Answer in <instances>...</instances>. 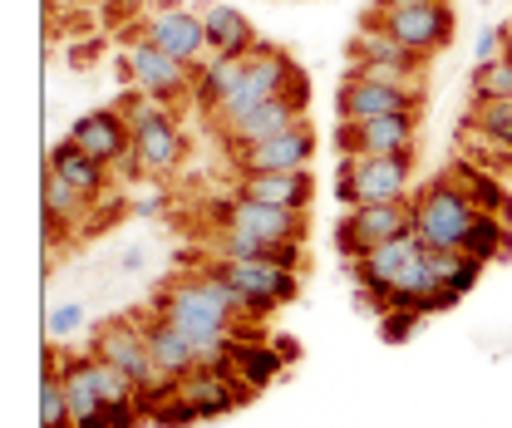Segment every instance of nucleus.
<instances>
[{
    "mask_svg": "<svg viewBox=\"0 0 512 428\" xmlns=\"http://www.w3.org/2000/svg\"><path fill=\"white\" fill-rule=\"evenodd\" d=\"M281 94H291V99H301V104H311V79H306V69L291 60L281 45H256L252 55L242 60V79H237V89L222 99V109L212 114L217 128L232 119H242L247 109L256 104H266V99H281Z\"/></svg>",
    "mask_w": 512,
    "mask_h": 428,
    "instance_id": "1",
    "label": "nucleus"
},
{
    "mask_svg": "<svg viewBox=\"0 0 512 428\" xmlns=\"http://www.w3.org/2000/svg\"><path fill=\"white\" fill-rule=\"evenodd\" d=\"M133 123V163H138V173H148V178H168L178 163H183V128H178V114L168 109V104H153L148 94H138V89H128L124 104H119Z\"/></svg>",
    "mask_w": 512,
    "mask_h": 428,
    "instance_id": "2",
    "label": "nucleus"
},
{
    "mask_svg": "<svg viewBox=\"0 0 512 428\" xmlns=\"http://www.w3.org/2000/svg\"><path fill=\"white\" fill-rule=\"evenodd\" d=\"M365 25H375L384 35H394L399 45H409L414 55L434 60L439 50L453 45V30H458V15L448 0H394L365 15Z\"/></svg>",
    "mask_w": 512,
    "mask_h": 428,
    "instance_id": "3",
    "label": "nucleus"
},
{
    "mask_svg": "<svg viewBox=\"0 0 512 428\" xmlns=\"http://www.w3.org/2000/svg\"><path fill=\"white\" fill-rule=\"evenodd\" d=\"M409 187H414V153H355V158H340L335 197L345 207L409 202Z\"/></svg>",
    "mask_w": 512,
    "mask_h": 428,
    "instance_id": "4",
    "label": "nucleus"
},
{
    "mask_svg": "<svg viewBox=\"0 0 512 428\" xmlns=\"http://www.w3.org/2000/svg\"><path fill=\"white\" fill-rule=\"evenodd\" d=\"M409 202H414V232L434 251H458L468 227H473V217H478V207L468 202V192H463V183L453 173L424 183Z\"/></svg>",
    "mask_w": 512,
    "mask_h": 428,
    "instance_id": "5",
    "label": "nucleus"
},
{
    "mask_svg": "<svg viewBox=\"0 0 512 428\" xmlns=\"http://www.w3.org/2000/svg\"><path fill=\"white\" fill-rule=\"evenodd\" d=\"M207 266L237 291V301L247 306L252 320L276 315L281 306H291L301 296V271L276 266V261H227V256H212Z\"/></svg>",
    "mask_w": 512,
    "mask_h": 428,
    "instance_id": "6",
    "label": "nucleus"
},
{
    "mask_svg": "<svg viewBox=\"0 0 512 428\" xmlns=\"http://www.w3.org/2000/svg\"><path fill=\"white\" fill-rule=\"evenodd\" d=\"M419 109H424V84H389L365 74L360 64H350L335 89L340 119H380V114H419Z\"/></svg>",
    "mask_w": 512,
    "mask_h": 428,
    "instance_id": "7",
    "label": "nucleus"
},
{
    "mask_svg": "<svg viewBox=\"0 0 512 428\" xmlns=\"http://www.w3.org/2000/svg\"><path fill=\"white\" fill-rule=\"evenodd\" d=\"M404 232H414V202H360V207H345V217L335 222V251L345 261H360L365 251Z\"/></svg>",
    "mask_w": 512,
    "mask_h": 428,
    "instance_id": "8",
    "label": "nucleus"
},
{
    "mask_svg": "<svg viewBox=\"0 0 512 428\" xmlns=\"http://www.w3.org/2000/svg\"><path fill=\"white\" fill-rule=\"evenodd\" d=\"M119 74H124L128 89L148 94L153 104H178V99H192V64L173 60L168 50H158L153 40H128L124 60H119Z\"/></svg>",
    "mask_w": 512,
    "mask_h": 428,
    "instance_id": "9",
    "label": "nucleus"
},
{
    "mask_svg": "<svg viewBox=\"0 0 512 428\" xmlns=\"http://www.w3.org/2000/svg\"><path fill=\"white\" fill-rule=\"evenodd\" d=\"M212 222H217V227H232V232L271 237V242H306V212L247 197V192H237V187L212 207Z\"/></svg>",
    "mask_w": 512,
    "mask_h": 428,
    "instance_id": "10",
    "label": "nucleus"
},
{
    "mask_svg": "<svg viewBox=\"0 0 512 428\" xmlns=\"http://www.w3.org/2000/svg\"><path fill=\"white\" fill-rule=\"evenodd\" d=\"M94 355L104 365H114L133 389H148L153 379H163L153 365V350H148V335H143V315H109L99 330H94Z\"/></svg>",
    "mask_w": 512,
    "mask_h": 428,
    "instance_id": "11",
    "label": "nucleus"
},
{
    "mask_svg": "<svg viewBox=\"0 0 512 428\" xmlns=\"http://www.w3.org/2000/svg\"><path fill=\"white\" fill-rule=\"evenodd\" d=\"M64 138L79 143L89 158H99V163H109V168L124 163L128 173H138V163H133V123H128V114L119 104H114V109H89V114H79V119L69 123Z\"/></svg>",
    "mask_w": 512,
    "mask_h": 428,
    "instance_id": "12",
    "label": "nucleus"
},
{
    "mask_svg": "<svg viewBox=\"0 0 512 428\" xmlns=\"http://www.w3.org/2000/svg\"><path fill=\"white\" fill-rule=\"evenodd\" d=\"M237 178L247 173H291V168H311L316 158V128L301 123L291 133H276V138H261V143H242V148H227Z\"/></svg>",
    "mask_w": 512,
    "mask_h": 428,
    "instance_id": "13",
    "label": "nucleus"
},
{
    "mask_svg": "<svg viewBox=\"0 0 512 428\" xmlns=\"http://www.w3.org/2000/svg\"><path fill=\"white\" fill-rule=\"evenodd\" d=\"M138 40H153L158 50H168L173 60L192 64V69L212 55V45H207V25H202V15L188 10V5L148 10V20L138 25Z\"/></svg>",
    "mask_w": 512,
    "mask_h": 428,
    "instance_id": "14",
    "label": "nucleus"
},
{
    "mask_svg": "<svg viewBox=\"0 0 512 428\" xmlns=\"http://www.w3.org/2000/svg\"><path fill=\"white\" fill-rule=\"evenodd\" d=\"M335 143L345 158L355 153H414L419 114H380V119H340Z\"/></svg>",
    "mask_w": 512,
    "mask_h": 428,
    "instance_id": "15",
    "label": "nucleus"
},
{
    "mask_svg": "<svg viewBox=\"0 0 512 428\" xmlns=\"http://www.w3.org/2000/svg\"><path fill=\"white\" fill-rule=\"evenodd\" d=\"M178 394L192 404L197 424L227 419L232 409H242V404L252 399V389H247L232 369H207V365H197L192 374H183V379H178Z\"/></svg>",
    "mask_w": 512,
    "mask_h": 428,
    "instance_id": "16",
    "label": "nucleus"
},
{
    "mask_svg": "<svg viewBox=\"0 0 512 428\" xmlns=\"http://www.w3.org/2000/svg\"><path fill=\"white\" fill-rule=\"evenodd\" d=\"M301 123H306V104L291 99V94H281V99H266V104L247 109L242 119L222 123L217 138H222V153H227V148H242V143H261V138L291 133V128H301Z\"/></svg>",
    "mask_w": 512,
    "mask_h": 428,
    "instance_id": "17",
    "label": "nucleus"
},
{
    "mask_svg": "<svg viewBox=\"0 0 512 428\" xmlns=\"http://www.w3.org/2000/svg\"><path fill=\"white\" fill-rule=\"evenodd\" d=\"M429 246L419 232H404V237H394V242L375 246V251H365L360 261H350V276H355V286L360 291H375V296H389V286L399 281V271L409 266V261H419Z\"/></svg>",
    "mask_w": 512,
    "mask_h": 428,
    "instance_id": "18",
    "label": "nucleus"
},
{
    "mask_svg": "<svg viewBox=\"0 0 512 428\" xmlns=\"http://www.w3.org/2000/svg\"><path fill=\"white\" fill-rule=\"evenodd\" d=\"M207 246H212V256H227V261H276V266H291V271L306 266V242H271V237L232 232V227H217Z\"/></svg>",
    "mask_w": 512,
    "mask_h": 428,
    "instance_id": "19",
    "label": "nucleus"
},
{
    "mask_svg": "<svg viewBox=\"0 0 512 428\" xmlns=\"http://www.w3.org/2000/svg\"><path fill=\"white\" fill-rule=\"evenodd\" d=\"M202 25H207L212 55H237V60H247L256 45H261V35L252 30V20H247L237 5H227V0H212V5L202 10Z\"/></svg>",
    "mask_w": 512,
    "mask_h": 428,
    "instance_id": "20",
    "label": "nucleus"
},
{
    "mask_svg": "<svg viewBox=\"0 0 512 428\" xmlns=\"http://www.w3.org/2000/svg\"><path fill=\"white\" fill-rule=\"evenodd\" d=\"M237 192L261 197V202H276V207L306 212V207L316 202V178H311V168H291V173H247V178H237Z\"/></svg>",
    "mask_w": 512,
    "mask_h": 428,
    "instance_id": "21",
    "label": "nucleus"
},
{
    "mask_svg": "<svg viewBox=\"0 0 512 428\" xmlns=\"http://www.w3.org/2000/svg\"><path fill=\"white\" fill-rule=\"evenodd\" d=\"M143 335H148V350H153V365L163 379H183L197 369V350H192V340L183 330H173L163 315H143Z\"/></svg>",
    "mask_w": 512,
    "mask_h": 428,
    "instance_id": "22",
    "label": "nucleus"
},
{
    "mask_svg": "<svg viewBox=\"0 0 512 428\" xmlns=\"http://www.w3.org/2000/svg\"><path fill=\"white\" fill-rule=\"evenodd\" d=\"M50 173H60L69 187H79L89 202H99L104 192H109V163H99V158H89L79 143H69L60 138L55 148H50V163H45Z\"/></svg>",
    "mask_w": 512,
    "mask_h": 428,
    "instance_id": "23",
    "label": "nucleus"
},
{
    "mask_svg": "<svg viewBox=\"0 0 512 428\" xmlns=\"http://www.w3.org/2000/svg\"><path fill=\"white\" fill-rule=\"evenodd\" d=\"M281 369H286V360H281L276 340H252V335H242V340L232 345V374H237L252 394H261L266 384H276Z\"/></svg>",
    "mask_w": 512,
    "mask_h": 428,
    "instance_id": "24",
    "label": "nucleus"
},
{
    "mask_svg": "<svg viewBox=\"0 0 512 428\" xmlns=\"http://www.w3.org/2000/svg\"><path fill=\"white\" fill-rule=\"evenodd\" d=\"M237 79H242V60L237 55H207V60L192 69V104L202 114H217L222 99L237 89Z\"/></svg>",
    "mask_w": 512,
    "mask_h": 428,
    "instance_id": "25",
    "label": "nucleus"
},
{
    "mask_svg": "<svg viewBox=\"0 0 512 428\" xmlns=\"http://www.w3.org/2000/svg\"><path fill=\"white\" fill-rule=\"evenodd\" d=\"M350 60L355 64H399V69H414V74H424V55H414L409 45H399L394 35H384L375 25H365L355 40H350Z\"/></svg>",
    "mask_w": 512,
    "mask_h": 428,
    "instance_id": "26",
    "label": "nucleus"
},
{
    "mask_svg": "<svg viewBox=\"0 0 512 428\" xmlns=\"http://www.w3.org/2000/svg\"><path fill=\"white\" fill-rule=\"evenodd\" d=\"M458 251H468V256H478V261H488V266H493V261H508L512 256V227L503 217H493V212H478Z\"/></svg>",
    "mask_w": 512,
    "mask_h": 428,
    "instance_id": "27",
    "label": "nucleus"
},
{
    "mask_svg": "<svg viewBox=\"0 0 512 428\" xmlns=\"http://www.w3.org/2000/svg\"><path fill=\"white\" fill-rule=\"evenodd\" d=\"M453 178L463 183L468 202H473L478 212H493V217H503V207L512 202L508 178H498V173H483V168H473V163H458V168H453Z\"/></svg>",
    "mask_w": 512,
    "mask_h": 428,
    "instance_id": "28",
    "label": "nucleus"
},
{
    "mask_svg": "<svg viewBox=\"0 0 512 428\" xmlns=\"http://www.w3.org/2000/svg\"><path fill=\"white\" fill-rule=\"evenodd\" d=\"M429 266H434V276L453 286L458 296H468L478 281H483V271H488V261H478V256H468V251H434L429 246Z\"/></svg>",
    "mask_w": 512,
    "mask_h": 428,
    "instance_id": "29",
    "label": "nucleus"
},
{
    "mask_svg": "<svg viewBox=\"0 0 512 428\" xmlns=\"http://www.w3.org/2000/svg\"><path fill=\"white\" fill-rule=\"evenodd\" d=\"M40 428H74L69 389H64L55 360H45V369H40Z\"/></svg>",
    "mask_w": 512,
    "mask_h": 428,
    "instance_id": "30",
    "label": "nucleus"
},
{
    "mask_svg": "<svg viewBox=\"0 0 512 428\" xmlns=\"http://www.w3.org/2000/svg\"><path fill=\"white\" fill-rule=\"evenodd\" d=\"M468 133H478V138H488V143H498V148H508L512 153V99L473 104V114H468Z\"/></svg>",
    "mask_w": 512,
    "mask_h": 428,
    "instance_id": "31",
    "label": "nucleus"
},
{
    "mask_svg": "<svg viewBox=\"0 0 512 428\" xmlns=\"http://www.w3.org/2000/svg\"><path fill=\"white\" fill-rule=\"evenodd\" d=\"M40 192H45V202H40V207H45L50 217L69 222V227H74V222H79V217H84V212L94 207V202H89V197H84L79 187H69L60 173H50V168H45V187H40Z\"/></svg>",
    "mask_w": 512,
    "mask_h": 428,
    "instance_id": "32",
    "label": "nucleus"
},
{
    "mask_svg": "<svg viewBox=\"0 0 512 428\" xmlns=\"http://www.w3.org/2000/svg\"><path fill=\"white\" fill-rule=\"evenodd\" d=\"M493 99H512V50L473 69V104H493Z\"/></svg>",
    "mask_w": 512,
    "mask_h": 428,
    "instance_id": "33",
    "label": "nucleus"
},
{
    "mask_svg": "<svg viewBox=\"0 0 512 428\" xmlns=\"http://www.w3.org/2000/svg\"><path fill=\"white\" fill-rule=\"evenodd\" d=\"M84 306L79 301H64V306H50V315H45V335L50 340H69L74 330H84Z\"/></svg>",
    "mask_w": 512,
    "mask_h": 428,
    "instance_id": "34",
    "label": "nucleus"
},
{
    "mask_svg": "<svg viewBox=\"0 0 512 428\" xmlns=\"http://www.w3.org/2000/svg\"><path fill=\"white\" fill-rule=\"evenodd\" d=\"M419 320H424V315H414V310H384L380 315V340L384 345H404V340H414Z\"/></svg>",
    "mask_w": 512,
    "mask_h": 428,
    "instance_id": "35",
    "label": "nucleus"
},
{
    "mask_svg": "<svg viewBox=\"0 0 512 428\" xmlns=\"http://www.w3.org/2000/svg\"><path fill=\"white\" fill-rule=\"evenodd\" d=\"M104 414H109V424L114 428H138L148 414H143V404H138V394H124V399H109L104 404Z\"/></svg>",
    "mask_w": 512,
    "mask_h": 428,
    "instance_id": "36",
    "label": "nucleus"
},
{
    "mask_svg": "<svg viewBox=\"0 0 512 428\" xmlns=\"http://www.w3.org/2000/svg\"><path fill=\"white\" fill-rule=\"evenodd\" d=\"M508 50V40H503V30H493V25H483L478 30V40H473V60L478 64H488V60H498Z\"/></svg>",
    "mask_w": 512,
    "mask_h": 428,
    "instance_id": "37",
    "label": "nucleus"
},
{
    "mask_svg": "<svg viewBox=\"0 0 512 428\" xmlns=\"http://www.w3.org/2000/svg\"><path fill=\"white\" fill-rule=\"evenodd\" d=\"M99 50H104V40L94 35V40H84V45H74V50H69V64H74V69H84V64L94 60Z\"/></svg>",
    "mask_w": 512,
    "mask_h": 428,
    "instance_id": "38",
    "label": "nucleus"
},
{
    "mask_svg": "<svg viewBox=\"0 0 512 428\" xmlns=\"http://www.w3.org/2000/svg\"><path fill=\"white\" fill-rule=\"evenodd\" d=\"M143 261H148V256H143V246H124V256H119V266H124V271H143Z\"/></svg>",
    "mask_w": 512,
    "mask_h": 428,
    "instance_id": "39",
    "label": "nucleus"
},
{
    "mask_svg": "<svg viewBox=\"0 0 512 428\" xmlns=\"http://www.w3.org/2000/svg\"><path fill=\"white\" fill-rule=\"evenodd\" d=\"M276 350H281V360H286V365H296V360H301V345H296V340H286V335H276Z\"/></svg>",
    "mask_w": 512,
    "mask_h": 428,
    "instance_id": "40",
    "label": "nucleus"
},
{
    "mask_svg": "<svg viewBox=\"0 0 512 428\" xmlns=\"http://www.w3.org/2000/svg\"><path fill=\"white\" fill-rule=\"evenodd\" d=\"M74 428H114V424H109V414L99 409V414H84V419H74Z\"/></svg>",
    "mask_w": 512,
    "mask_h": 428,
    "instance_id": "41",
    "label": "nucleus"
},
{
    "mask_svg": "<svg viewBox=\"0 0 512 428\" xmlns=\"http://www.w3.org/2000/svg\"><path fill=\"white\" fill-rule=\"evenodd\" d=\"M158 212H163V197H143L138 202V217H158Z\"/></svg>",
    "mask_w": 512,
    "mask_h": 428,
    "instance_id": "42",
    "label": "nucleus"
},
{
    "mask_svg": "<svg viewBox=\"0 0 512 428\" xmlns=\"http://www.w3.org/2000/svg\"><path fill=\"white\" fill-rule=\"evenodd\" d=\"M148 10H168V5H178V0H143Z\"/></svg>",
    "mask_w": 512,
    "mask_h": 428,
    "instance_id": "43",
    "label": "nucleus"
},
{
    "mask_svg": "<svg viewBox=\"0 0 512 428\" xmlns=\"http://www.w3.org/2000/svg\"><path fill=\"white\" fill-rule=\"evenodd\" d=\"M503 222H508V227H512V202H508V207H503Z\"/></svg>",
    "mask_w": 512,
    "mask_h": 428,
    "instance_id": "44",
    "label": "nucleus"
},
{
    "mask_svg": "<svg viewBox=\"0 0 512 428\" xmlns=\"http://www.w3.org/2000/svg\"><path fill=\"white\" fill-rule=\"evenodd\" d=\"M60 5H64V0H60Z\"/></svg>",
    "mask_w": 512,
    "mask_h": 428,
    "instance_id": "45",
    "label": "nucleus"
}]
</instances>
